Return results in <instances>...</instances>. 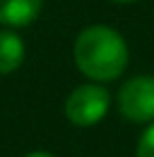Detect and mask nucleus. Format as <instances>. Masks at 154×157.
Instances as JSON below:
<instances>
[{
    "label": "nucleus",
    "mask_w": 154,
    "mask_h": 157,
    "mask_svg": "<svg viewBox=\"0 0 154 157\" xmlns=\"http://www.w3.org/2000/svg\"><path fill=\"white\" fill-rule=\"evenodd\" d=\"M25 62V41L18 32L0 30V75H9L18 71Z\"/></svg>",
    "instance_id": "39448f33"
},
{
    "label": "nucleus",
    "mask_w": 154,
    "mask_h": 157,
    "mask_svg": "<svg viewBox=\"0 0 154 157\" xmlns=\"http://www.w3.org/2000/svg\"><path fill=\"white\" fill-rule=\"evenodd\" d=\"M116 2H134V0H116Z\"/></svg>",
    "instance_id": "6e6552de"
},
{
    "label": "nucleus",
    "mask_w": 154,
    "mask_h": 157,
    "mask_svg": "<svg viewBox=\"0 0 154 157\" xmlns=\"http://www.w3.org/2000/svg\"><path fill=\"white\" fill-rule=\"evenodd\" d=\"M111 96L100 82H86L79 84L68 94L63 112L66 118L77 128H91L98 125L109 112Z\"/></svg>",
    "instance_id": "f03ea898"
},
{
    "label": "nucleus",
    "mask_w": 154,
    "mask_h": 157,
    "mask_svg": "<svg viewBox=\"0 0 154 157\" xmlns=\"http://www.w3.org/2000/svg\"><path fill=\"white\" fill-rule=\"evenodd\" d=\"M118 112L129 123L154 121V75H136L120 86Z\"/></svg>",
    "instance_id": "7ed1b4c3"
},
{
    "label": "nucleus",
    "mask_w": 154,
    "mask_h": 157,
    "mask_svg": "<svg viewBox=\"0 0 154 157\" xmlns=\"http://www.w3.org/2000/svg\"><path fill=\"white\" fill-rule=\"evenodd\" d=\"M136 157H154V121L145 128L136 146Z\"/></svg>",
    "instance_id": "423d86ee"
},
{
    "label": "nucleus",
    "mask_w": 154,
    "mask_h": 157,
    "mask_svg": "<svg viewBox=\"0 0 154 157\" xmlns=\"http://www.w3.org/2000/svg\"><path fill=\"white\" fill-rule=\"evenodd\" d=\"M25 157H55V155L45 153V150H34V153H30V155H25Z\"/></svg>",
    "instance_id": "0eeeda50"
},
{
    "label": "nucleus",
    "mask_w": 154,
    "mask_h": 157,
    "mask_svg": "<svg viewBox=\"0 0 154 157\" xmlns=\"http://www.w3.org/2000/svg\"><path fill=\"white\" fill-rule=\"evenodd\" d=\"M73 59L79 73L93 82H111L125 73L129 48L118 30L109 25H88L77 34Z\"/></svg>",
    "instance_id": "f257e3e1"
},
{
    "label": "nucleus",
    "mask_w": 154,
    "mask_h": 157,
    "mask_svg": "<svg viewBox=\"0 0 154 157\" xmlns=\"http://www.w3.org/2000/svg\"><path fill=\"white\" fill-rule=\"evenodd\" d=\"M41 7L43 0H0V25L25 28L39 18Z\"/></svg>",
    "instance_id": "20e7f679"
}]
</instances>
